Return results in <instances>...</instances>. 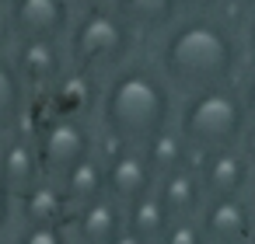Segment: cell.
Masks as SVG:
<instances>
[{
  "mask_svg": "<svg viewBox=\"0 0 255 244\" xmlns=\"http://www.w3.org/2000/svg\"><path fill=\"white\" fill-rule=\"evenodd\" d=\"M157 70L175 98L234 84L245 46L241 35L220 18H178L157 42Z\"/></svg>",
  "mask_w": 255,
  "mask_h": 244,
  "instance_id": "1",
  "label": "cell"
},
{
  "mask_svg": "<svg viewBox=\"0 0 255 244\" xmlns=\"http://www.w3.org/2000/svg\"><path fill=\"white\" fill-rule=\"evenodd\" d=\"M98 126L119 147H147L154 136L175 126L178 98L161 77L157 63L129 56L112 70L98 94Z\"/></svg>",
  "mask_w": 255,
  "mask_h": 244,
  "instance_id": "2",
  "label": "cell"
},
{
  "mask_svg": "<svg viewBox=\"0 0 255 244\" xmlns=\"http://www.w3.org/2000/svg\"><path fill=\"white\" fill-rule=\"evenodd\" d=\"M245 126H248V112L238 84H220V87L185 94L175 112V133L196 154L238 147Z\"/></svg>",
  "mask_w": 255,
  "mask_h": 244,
  "instance_id": "3",
  "label": "cell"
},
{
  "mask_svg": "<svg viewBox=\"0 0 255 244\" xmlns=\"http://www.w3.org/2000/svg\"><path fill=\"white\" fill-rule=\"evenodd\" d=\"M133 46H136V35L109 4L74 11L70 32L63 39L70 70H81L91 77H109L112 70H119L133 56Z\"/></svg>",
  "mask_w": 255,
  "mask_h": 244,
  "instance_id": "4",
  "label": "cell"
},
{
  "mask_svg": "<svg viewBox=\"0 0 255 244\" xmlns=\"http://www.w3.org/2000/svg\"><path fill=\"white\" fill-rule=\"evenodd\" d=\"M32 143L39 150L46 178H53V181H60L81 161L95 157V129L88 119H74V115H49L39 126Z\"/></svg>",
  "mask_w": 255,
  "mask_h": 244,
  "instance_id": "5",
  "label": "cell"
},
{
  "mask_svg": "<svg viewBox=\"0 0 255 244\" xmlns=\"http://www.w3.org/2000/svg\"><path fill=\"white\" fill-rule=\"evenodd\" d=\"M102 164H105V195L112 202H119L123 209L154 195L157 174H154V167L140 147H119L116 143V150Z\"/></svg>",
  "mask_w": 255,
  "mask_h": 244,
  "instance_id": "6",
  "label": "cell"
},
{
  "mask_svg": "<svg viewBox=\"0 0 255 244\" xmlns=\"http://www.w3.org/2000/svg\"><path fill=\"white\" fill-rule=\"evenodd\" d=\"M7 18L14 42L18 39H46V42H63L74 21V4L70 0H7Z\"/></svg>",
  "mask_w": 255,
  "mask_h": 244,
  "instance_id": "7",
  "label": "cell"
},
{
  "mask_svg": "<svg viewBox=\"0 0 255 244\" xmlns=\"http://www.w3.org/2000/svg\"><path fill=\"white\" fill-rule=\"evenodd\" d=\"M18 77L25 87H39V91H53L60 84V77L70 70L67 63V49L63 42H46V39H18L7 49Z\"/></svg>",
  "mask_w": 255,
  "mask_h": 244,
  "instance_id": "8",
  "label": "cell"
},
{
  "mask_svg": "<svg viewBox=\"0 0 255 244\" xmlns=\"http://www.w3.org/2000/svg\"><path fill=\"white\" fill-rule=\"evenodd\" d=\"M206 244H248L255 230V213L245 195H213L196 216Z\"/></svg>",
  "mask_w": 255,
  "mask_h": 244,
  "instance_id": "9",
  "label": "cell"
},
{
  "mask_svg": "<svg viewBox=\"0 0 255 244\" xmlns=\"http://www.w3.org/2000/svg\"><path fill=\"white\" fill-rule=\"evenodd\" d=\"M123 230H126V213L109 195H102L88 206H77L67 220L70 244H112Z\"/></svg>",
  "mask_w": 255,
  "mask_h": 244,
  "instance_id": "10",
  "label": "cell"
},
{
  "mask_svg": "<svg viewBox=\"0 0 255 244\" xmlns=\"http://www.w3.org/2000/svg\"><path fill=\"white\" fill-rule=\"evenodd\" d=\"M252 171H255L252 161L238 147L203 154V161L196 167L206 199H213V195H245L248 192V181H252Z\"/></svg>",
  "mask_w": 255,
  "mask_h": 244,
  "instance_id": "11",
  "label": "cell"
},
{
  "mask_svg": "<svg viewBox=\"0 0 255 244\" xmlns=\"http://www.w3.org/2000/svg\"><path fill=\"white\" fill-rule=\"evenodd\" d=\"M14 213H18L21 227H67L70 202H67L60 181L42 178L35 188L14 195Z\"/></svg>",
  "mask_w": 255,
  "mask_h": 244,
  "instance_id": "12",
  "label": "cell"
},
{
  "mask_svg": "<svg viewBox=\"0 0 255 244\" xmlns=\"http://www.w3.org/2000/svg\"><path fill=\"white\" fill-rule=\"evenodd\" d=\"M154 195L161 199V206L168 209L171 220H196L203 202H206L203 181L192 167H178V171L161 174L157 185H154Z\"/></svg>",
  "mask_w": 255,
  "mask_h": 244,
  "instance_id": "13",
  "label": "cell"
},
{
  "mask_svg": "<svg viewBox=\"0 0 255 244\" xmlns=\"http://www.w3.org/2000/svg\"><path fill=\"white\" fill-rule=\"evenodd\" d=\"M136 39H161L182 14H178V0H112L109 4Z\"/></svg>",
  "mask_w": 255,
  "mask_h": 244,
  "instance_id": "14",
  "label": "cell"
},
{
  "mask_svg": "<svg viewBox=\"0 0 255 244\" xmlns=\"http://www.w3.org/2000/svg\"><path fill=\"white\" fill-rule=\"evenodd\" d=\"M0 178H4V185L21 195L28 188H35L46 171H42V161H39V150L28 136H11L4 140V147H0Z\"/></svg>",
  "mask_w": 255,
  "mask_h": 244,
  "instance_id": "15",
  "label": "cell"
},
{
  "mask_svg": "<svg viewBox=\"0 0 255 244\" xmlns=\"http://www.w3.org/2000/svg\"><path fill=\"white\" fill-rule=\"evenodd\" d=\"M98 94H102V84L98 77L91 74H81V70H67L60 77V84L49 91L53 98V115H74V119H88L91 108H98Z\"/></svg>",
  "mask_w": 255,
  "mask_h": 244,
  "instance_id": "16",
  "label": "cell"
},
{
  "mask_svg": "<svg viewBox=\"0 0 255 244\" xmlns=\"http://www.w3.org/2000/svg\"><path fill=\"white\" fill-rule=\"evenodd\" d=\"M60 188H63V195L70 202V213L77 206H88V202L102 199L105 195V164H102V157L95 154V157L81 161L74 171H67L60 178Z\"/></svg>",
  "mask_w": 255,
  "mask_h": 244,
  "instance_id": "17",
  "label": "cell"
},
{
  "mask_svg": "<svg viewBox=\"0 0 255 244\" xmlns=\"http://www.w3.org/2000/svg\"><path fill=\"white\" fill-rule=\"evenodd\" d=\"M140 150L147 154V161H150V167H154L157 178L168 174V171H178V167H192V171H196V161H199V154L182 143V136L175 133V126L164 129L161 136H154V140H150L147 147H140Z\"/></svg>",
  "mask_w": 255,
  "mask_h": 244,
  "instance_id": "18",
  "label": "cell"
},
{
  "mask_svg": "<svg viewBox=\"0 0 255 244\" xmlns=\"http://www.w3.org/2000/svg\"><path fill=\"white\" fill-rule=\"evenodd\" d=\"M25 105H28V87L21 84L11 56L0 53V136L18 126V119L25 115Z\"/></svg>",
  "mask_w": 255,
  "mask_h": 244,
  "instance_id": "19",
  "label": "cell"
},
{
  "mask_svg": "<svg viewBox=\"0 0 255 244\" xmlns=\"http://www.w3.org/2000/svg\"><path fill=\"white\" fill-rule=\"evenodd\" d=\"M123 213H126V230L136 234V237H143V241H150V244H157V237H161V234L168 230V223H171V216H168V209L161 206L157 195H147V199L126 206Z\"/></svg>",
  "mask_w": 255,
  "mask_h": 244,
  "instance_id": "20",
  "label": "cell"
},
{
  "mask_svg": "<svg viewBox=\"0 0 255 244\" xmlns=\"http://www.w3.org/2000/svg\"><path fill=\"white\" fill-rule=\"evenodd\" d=\"M157 244H206V241L196 220H171L168 230L157 237Z\"/></svg>",
  "mask_w": 255,
  "mask_h": 244,
  "instance_id": "21",
  "label": "cell"
},
{
  "mask_svg": "<svg viewBox=\"0 0 255 244\" xmlns=\"http://www.w3.org/2000/svg\"><path fill=\"white\" fill-rule=\"evenodd\" d=\"M14 244H70L67 227H21Z\"/></svg>",
  "mask_w": 255,
  "mask_h": 244,
  "instance_id": "22",
  "label": "cell"
},
{
  "mask_svg": "<svg viewBox=\"0 0 255 244\" xmlns=\"http://www.w3.org/2000/svg\"><path fill=\"white\" fill-rule=\"evenodd\" d=\"M14 220H18V213H14V192L4 185V178H0V237L14 227Z\"/></svg>",
  "mask_w": 255,
  "mask_h": 244,
  "instance_id": "23",
  "label": "cell"
},
{
  "mask_svg": "<svg viewBox=\"0 0 255 244\" xmlns=\"http://www.w3.org/2000/svg\"><path fill=\"white\" fill-rule=\"evenodd\" d=\"M224 0H178V14L182 18H213V11Z\"/></svg>",
  "mask_w": 255,
  "mask_h": 244,
  "instance_id": "24",
  "label": "cell"
},
{
  "mask_svg": "<svg viewBox=\"0 0 255 244\" xmlns=\"http://www.w3.org/2000/svg\"><path fill=\"white\" fill-rule=\"evenodd\" d=\"M238 91H241V101H245V112H248V119H255V63L245 70V77H241Z\"/></svg>",
  "mask_w": 255,
  "mask_h": 244,
  "instance_id": "25",
  "label": "cell"
},
{
  "mask_svg": "<svg viewBox=\"0 0 255 244\" xmlns=\"http://www.w3.org/2000/svg\"><path fill=\"white\" fill-rule=\"evenodd\" d=\"M241 46H245V56H252V63H255V4H252V11H248V18H245Z\"/></svg>",
  "mask_w": 255,
  "mask_h": 244,
  "instance_id": "26",
  "label": "cell"
},
{
  "mask_svg": "<svg viewBox=\"0 0 255 244\" xmlns=\"http://www.w3.org/2000/svg\"><path fill=\"white\" fill-rule=\"evenodd\" d=\"M238 150L252 161V167H255V119H248V126H245V133H241V140H238Z\"/></svg>",
  "mask_w": 255,
  "mask_h": 244,
  "instance_id": "27",
  "label": "cell"
},
{
  "mask_svg": "<svg viewBox=\"0 0 255 244\" xmlns=\"http://www.w3.org/2000/svg\"><path fill=\"white\" fill-rule=\"evenodd\" d=\"M112 244H150V241H143V237H136V234H129V230H123Z\"/></svg>",
  "mask_w": 255,
  "mask_h": 244,
  "instance_id": "28",
  "label": "cell"
},
{
  "mask_svg": "<svg viewBox=\"0 0 255 244\" xmlns=\"http://www.w3.org/2000/svg\"><path fill=\"white\" fill-rule=\"evenodd\" d=\"M74 4V11H81V7H102V4H112V0H70Z\"/></svg>",
  "mask_w": 255,
  "mask_h": 244,
  "instance_id": "29",
  "label": "cell"
},
{
  "mask_svg": "<svg viewBox=\"0 0 255 244\" xmlns=\"http://www.w3.org/2000/svg\"><path fill=\"white\" fill-rule=\"evenodd\" d=\"M245 199H248V206H252V213H255V171H252V181H248V192H245Z\"/></svg>",
  "mask_w": 255,
  "mask_h": 244,
  "instance_id": "30",
  "label": "cell"
},
{
  "mask_svg": "<svg viewBox=\"0 0 255 244\" xmlns=\"http://www.w3.org/2000/svg\"><path fill=\"white\" fill-rule=\"evenodd\" d=\"M248 244H255V230H252V237H248Z\"/></svg>",
  "mask_w": 255,
  "mask_h": 244,
  "instance_id": "31",
  "label": "cell"
},
{
  "mask_svg": "<svg viewBox=\"0 0 255 244\" xmlns=\"http://www.w3.org/2000/svg\"><path fill=\"white\" fill-rule=\"evenodd\" d=\"M0 244H7V241H4V237H0Z\"/></svg>",
  "mask_w": 255,
  "mask_h": 244,
  "instance_id": "32",
  "label": "cell"
}]
</instances>
